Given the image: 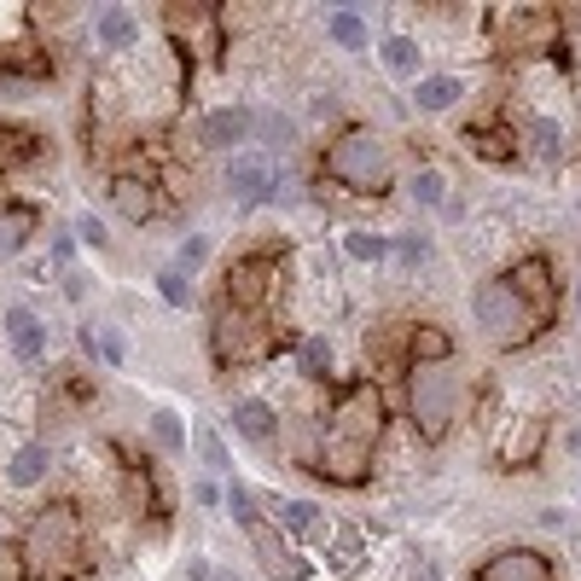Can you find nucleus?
<instances>
[{
	"instance_id": "nucleus-42",
	"label": "nucleus",
	"mask_w": 581,
	"mask_h": 581,
	"mask_svg": "<svg viewBox=\"0 0 581 581\" xmlns=\"http://www.w3.org/2000/svg\"><path fill=\"white\" fill-rule=\"evenodd\" d=\"M576 297H581V285H576Z\"/></svg>"
},
{
	"instance_id": "nucleus-6",
	"label": "nucleus",
	"mask_w": 581,
	"mask_h": 581,
	"mask_svg": "<svg viewBox=\"0 0 581 581\" xmlns=\"http://www.w3.org/2000/svg\"><path fill=\"white\" fill-rule=\"evenodd\" d=\"M227 198L238 203V210H262V203H273V163L262 158V151H233L227 158Z\"/></svg>"
},
{
	"instance_id": "nucleus-3",
	"label": "nucleus",
	"mask_w": 581,
	"mask_h": 581,
	"mask_svg": "<svg viewBox=\"0 0 581 581\" xmlns=\"http://www.w3.org/2000/svg\"><path fill=\"white\" fill-rule=\"evenodd\" d=\"M320 169H326L332 186H344V193L355 198H379L396 186V158H390V140L379 128H344L337 140L326 146V158H320Z\"/></svg>"
},
{
	"instance_id": "nucleus-26",
	"label": "nucleus",
	"mask_w": 581,
	"mask_h": 581,
	"mask_svg": "<svg viewBox=\"0 0 581 581\" xmlns=\"http://www.w3.org/2000/svg\"><path fill=\"white\" fill-rule=\"evenodd\" d=\"M193 448H198V459H203L215 477H233V454H227V442H221L215 424H193Z\"/></svg>"
},
{
	"instance_id": "nucleus-2",
	"label": "nucleus",
	"mask_w": 581,
	"mask_h": 581,
	"mask_svg": "<svg viewBox=\"0 0 581 581\" xmlns=\"http://www.w3.org/2000/svg\"><path fill=\"white\" fill-rule=\"evenodd\" d=\"M24 576L29 581H71L88 564V541H82V518L76 506H41L29 518L24 541H18Z\"/></svg>"
},
{
	"instance_id": "nucleus-8",
	"label": "nucleus",
	"mask_w": 581,
	"mask_h": 581,
	"mask_svg": "<svg viewBox=\"0 0 581 581\" xmlns=\"http://www.w3.org/2000/svg\"><path fill=\"white\" fill-rule=\"evenodd\" d=\"M0 332H7L12 355H18V367H41L47 361V320L29 309V302H12V309H0Z\"/></svg>"
},
{
	"instance_id": "nucleus-27",
	"label": "nucleus",
	"mask_w": 581,
	"mask_h": 581,
	"mask_svg": "<svg viewBox=\"0 0 581 581\" xmlns=\"http://www.w3.org/2000/svg\"><path fill=\"white\" fill-rule=\"evenodd\" d=\"M407 193H413L419 210H448V175H442V169H431V163H424L419 175L407 181Z\"/></svg>"
},
{
	"instance_id": "nucleus-12",
	"label": "nucleus",
	"mask_w": 581,
	"mask_h": 581,
	"mask_svg": "<svg viewBox=\"0 0 581 581\" xmlns=\"http://www.w3.org/2000/svg\"><path fill=\"white\" fill-rule=\"evenodd\" d=\"M466 94H471V82L459 76V71H436V76H419L407 99H413V111H419V116H442V111H454Z\"/></svg>"
},
{
	"instance_id": "nucleus-13",
	"label": "nucleus",
	"mask_w": 581,
	"mask_h": 581,
	"mask_svg": "<svg viewBox=\"0 0 581 581\" xmlns=\"http://www.w3.org/2000/svg\"><path fill=\"white\" fill-rule=\"evenodd\" d=\"M47 471H53V448H47V442H18V448L7 454V483L12 489H41Z\"/></svg>"
},
{
	"instance_id": "nucleus-5",
	"label": "nucleus",
	"mask_w": 581,
	"mask_h": 581,
	"mask_svg": "<svg viewBox=\"0 0 581 581\" xmlns=\"http://www.w3.org/2000/svg\"><path fill=\"white\" fill-rule=\"evenodd\" d=\"M471 314H477V326H483L489 344H500V349L535 344L541 326H546V314L506 280V273H500V280H483V285L471 290Z\"/></svg>"
},
{
	"instance_id": "nucleus-29",
	"label": "nucleus",
	"mask_w": 581,
	"mask_h": 581,
	"mask_svg": "<svg viewBox=\"0 0 581 581\" xmlns=\"http://www.w3.org/2000/svg\"><path fill=\"white\" fill-rule=\"evenodd\" d=\"M221 506L233 511V523L245 529V535H250L256 523H262V511H256V494H250L245 483H238V477H227V489H221Z\"/></svg>"
},
{
	"instance_id": "nucleus-40",
	"label": "nucleus",
	"mask_w": 581,
	"mask_h": 581,
	"mask_svg": "<svg viewBox=\"0 0 581 581\" xmlns=\"http://www.w3.org/2000/svg\"><path fill=\"white\" fill-rule=\"evenodd\" d=\"M314 116H320V123H326V116H337V99H332V94H314Z\"/></svg>"
},
{
	"instance_id": "nucleus-7",
	"label": "nucleus",
	"mask_w": 581,
	"mask_h": 581,
	"mask_svg": "<svg viewBox=\"0 0 581 581\" xmlns=\"http://www.w3.org/2000/svg\"><path fill=\"white\" fill-rule=\"evenodd\" d=\"M471 581H558V564L541 546H500V553L477 564Z\"/></svg>"
},
{
	"instance_id": "nucleus-19",
	"label": "nucleus",
	"mask_w": 581,
	"mask_h": 581,
	"mask_svg": "<svg viewBox=\"0 0 581 581\" xmlns=\"http://www.w3.org/2000/svg\"><path fill=\"white\" fill-rule=\"evenodd\" d=\"M36 238V210L29 203H0V262H12Z\"/></svg>"
},
{
	"instance_id": "nucleus-34",
	"label": "nucleus",
	"mask_w": 581,
	"mask_h": 581,
	"mask_svg": "<svg viewBox=\"0 0 581 581\" xmlns=\"http://www.w3.org/2000/svg\"><path fill=\"white\" fill-rule=\"evenodd\" d=\"M71 233H76V245H94V250H106V245H111V233H106V221H99L94 210H82V215H76V227H71Z\"/></svg>"
},
{
	"instance_id": "nucleus-30",
	"label": "nucleus",
	"mask_w": 581,
	"mask_h": 581,
	"mask_svg": "<svg viewBox=\"0 0 581 581\" xmlns=\"http://www.w3.org/2000/svg\"><path fill=\"white\" fill-rule=\"evenodd\" d=\"M151 280H158V297L169 302V309H193V280H186V273L169 262V268H158L151 273Z\"/></svg>"
},
{
	"instance_id": "nucleus-24",
	"label": "nucleus",
	"mask_w": 581,
	"mask_h": 581,
	"mask_svg": "<svg viewBox=\"0 0 581 581\" xmlns=\"http://www.w3.org/2000/svg\"><path fill=\"white\" fill-rule=\"evenodd\" d=\"M297 372H302L309 384H326V379H332V344H326L320 332L297 344Z\"/></svg>"
},
{
	"instance_id": "nucleus-17",
	"label": "nucleus",
	"mask_w": 581,
	"mask_h": 581,
	"mask_svg": "<svg viewBox=\"0 0 581 581\" xmlns=\"http://www.w3.org/2000/svg\"><path fill=\"white\" fill-rule=\"evenodd\" d=\"M262 273H268V262H256V256H245V262H233L227 268V302H233V309H256V302H262V290H268V280H262Z\"/></svg>"
},
{
	"instance_id": "nucleus-18",
	"label": "nucleus",
	"mask_w": 581,
	"mask_h": 581,
	"mask_svg": "<svg viewBox=\"0 0 581 581\" xmlns=\"http://www.w3.org/2000/svg\"><path fill=\"white\" fill-rule=\"evenodd\" d=\"M337 250H344L355 268H384V262H390V233H372V227H344V233H337Z\"/></svg>"
},
{
	"instance_id": "nucleus-1",
	"label": "nucleus",
	"mask_w": 581,
	"mask_h": 581,
	"mask_svg": "<svg viewBox=\"0 0 581 581\" xmlns=\"http://www.w3.org/2000/svg\"><path fill=\"white\" fill-rule=\"evenodd\" d=\"M379 431H384V401L372 384H349L337 396L332 419H326V442H320V466L332 483H361L367 466H372V448H379Z\"/></svg>"
},
{
	"instance_id": "nucleus-4",
	"label": "nucleus",
	"mask_w": 581,
	"mask_h": 581,
	"mask_svg": "<svg viewBox=\"0 0 581 581\" xmlns=\"http://www.w3.org/2000/svg\"><path fill=\"white\" fill-rule=\"evenodd\" d=\"M466 401V379L454 372V361H413L407 367V413H413L419 442H442L459 419Z\"/></svg>"
},
{
	"instance_id": "nucleus-9",
	"label": "nucleus",
	"mask_w": 581,
	"mask_h": 581,
	"mask_svg": "<svg viewBox=\"0 0 581 581\" xmlns=\"http://www.w3.org/2000/svg\"><path fill=\"white\" fill-rule=\"evenodd\" d=\"M198 146L203 151H245L250 146V106H215L198 116Z\"/></svg>"
},
{
	"instance_id": "nucleus-31",
	"label": "nucleus",
	"mask_w": 581,
	"mask_h": 581,
	"mask_svg": "<svg viewBox=\"0 0 581 581\" xmlns=\"http://www.w3.org/2000/svg\"><path fill=\"white\" fill-rule=\"evenodd\" d=\"M151 442H158L163 454H186V424H181V413L158 407V413H151Z\"/></svg>"
},
{
	"instance_id": "nucleus-22",
	"label": "nucleus",
	"mask_w": 581,
	"mask_h": 581,
	"mask_svg": "<svg viewBox=\"0 0 581 581\" xmlns=\"http://www.w3.org/2000/svg\"><path fill=\"white\" fill-rule=\"evenodd\" d=\"M111 203H116V210H123L128 221H151V215H158V198H151V186L134 181V175L111 181Z\"/></svg>"
},
{
	"instance_id": "nucleus-14",
	"label": "nucleus",
	"mask_w": 581,
	"mask_h": 581,
	"mask_svg": "<svg viewBox=\"0 0 581 581\" xmlns=\"http://www.w3.org/2000/svg\"><path fill=\"white\" fill-rule=\"evenodd\" d=\"M506 280L518 285L541 314H553V268H546V256H523V262H511Z\"/></svg>"
},
{
	"instance_id": "nucleus-33",
	"label": "nucleus",
	"mask_w": 581,
	"mask_h": 581,
	"mask_svg": "<svg viewBox=\"0 0 581 581\" xmlns=\"http://www.w3.org/2000/svg\"><path fill=\"white\" fill-rule=\"evenodd\" d=\"M203 262H210V233H186V238H181V250H175V268L186 273V280H193Z\"/></svg>"
},
{
	"instance_id": "nucleus-15",
	"label": "nucleus",
	"mask_w": 581,
	"mask_h": 581,
	"mask_svg": "<svg viewBox=\"0 0 581 581\" xmlns=\"http://www.w3.org/2000/svg\"><path fill=\"white\" fill-rule=\"evenodd\" d=\"M326 41L337 47V53H367V47H372V24L355 7H332L326 12Z\"/></svg>"
},
{
	"instance_id": "nucleus-10",
	"label": "nucleus",
	"mask_w": 581,
	"mask_h": 581,
	"mask_svg": "<svg viewBox=\"0 0 581 581\" xmlns=\"http://www.w3.org/2000/svg\"><path fill=\"white\" fill-rule=\"evenodd\" d=\"M140 12H128V7H99L94 12V47L99 53H134L140 47Z\"/></svg>"
},
{
	"instance_id": "nucleus-35",
	"label": "nucleus",
	"mask_w": 581,
	"mask_h": 581,
	"mask_svg": "<svg viewBox=\"0 0 581 581\" xmlns=\"http://www.w3.org/2000/svg\"><path fill=\"white\" fill-rule=\"evenodd\" d=\"M326 558H332V570H355V564H361V535H355V529H344Z\"/></svg>"
},
{
	"instance_id": "nucleus-38",
	"label": "nucleus",
	"mask_w": 581,
	"mask_h": 581,
	"mask_svg": "<svg viewBox=\"0 0 581 581\" xmlns=\"http://www.w3.org/2000/svg\"><path fill=\"white\" fill-rule=\"evenodd\" d=\"M59 280H64V297H71V302H82V297H88V280H82L76 268H71V273H59Z\"/></svg>"
},
{
	"instance_id": "nucleus-28",
	"label": "nucleus",
	"mask_w": 581,
	"mask_h": 581,
	"mask_svg": "<svg viewBox=\"0 0 581 581\" xmlns=\"http://www.w3.org/2000/svg\"><path fill=\"white\" fill-rule=\"evenodd\" d=\"M390 262H396L401 273H419L424 262H431V238L424 233H396L390 238Z\"/></svg>"
},
{
	"instance_id": "nucleus-37",
	"label": "nucleus",
	"mask_w": 581,
	"mask_h": 581,
	"mask_svg": "<svg viewBox=\"0 0 581 581\" xmlns=\"http://www.w3.org/2000/svg\"><path fill=\"white\" fill-rule=\"evenodd\" d=\"M71 262H76V233H53V268L71 273Z\"/></svg>"
},
{
	"instance_id": "nucleus-23",
	"label": "nucleus",
	"mask_w": 581,
	"mask_h": 581,
	"mask_svg": "<svg viewBox=\"0 0 581 581\" xmlns=\"http://www.w3.org/2000/svg\"><path fill=\"white\" fill-rule=\"evenodd\" d=\"M541 442H546V424L541 419H518V436H506L500 459H506V466H535Z\"/></svg>"
},
{
	"instance_id": "nucleus-25",
	"label": "nucleus",
	"mask_w": 581,
	"mask_h": 581,
	"mask_svg": "<svg viewBox=\"0 0 581 581\" xmlns=\"http://www.w3.org/2000/svg\"><path fill=\"white\" fill-rule=\"evenodd\" d=\"M523 134H529V146H535V158H546V163L564 158V123L558 116H529Z\"/></svg>"
},
{
	"instance_id": "nucleus-21",
	"label": "nucleus",
	"mask_w": 581,
	"mask_h": 581,
	"mask_svg": "<svg viewBox=\"0 0 581 581\" xmlns=\"http://www.w3.org/2000/svg\"><path fill=\"white\" fill-rule=\"evenodd\" d=\"M250 140H262V146H290L297 140V123H290L285 111H273V106H250Z\"/></svg>"
},
{
	"instance_id": "nucleus-20",
	"label": "nucleus",
	"mask_w": 581,
	"mask_h": 581,
	"mask_svg": "<svg viewBox=\"0 0 581 581\" xmlns=\"http://www.w3.org/2000/svg\"><path fill=\"white\" fill-rule=\"evenodd\" d=\"M280 535H290V541H302V535H320L326 529V511H320V500H309V494H297V500H280Z\"/></svg>"
},
{
	"instance_id": "nucleus-39",
	"label": "nucleus",
	"mask_w": 581,
	"mask_h": 581,
	"mask_svg": "<svg viewBox=\"0 0 581 581\" xmlns=\"http://www.w3.org/2000/svg\"><path fill=\"white\" fill-rule=\"evenodd\" d=\"M193 500L198 506H221V489L215 483H193Z\"/></svg>"
},
{
	"instance_id": "nucleus-11",
	"label": "nucleus",
	"mask_w": 581,
	"mask_h": 581,
	"mask_svg": "<svg viewBox=\"0 0 581 581\" xmlns=\"http://www.w3.org/2000/svg\"><path fill=\"white\" fill-rule=\"evenodd\" d=\"M227 419H233V436H245L250 448H268V442L280 436V407L268 396H238Z\"/></svg>"
},
{
	"instance_id": "nucleus-32",
	"label": "nucleus",
	"mask_w": 581,
	"mask_h": 581,
	"mask_svg": "<svg viewBox=\"0 0 581 581\" xmlns=\"http://www.w3.org/2000/svg\"><path fill=\"white\" fill-rule=\"evenodd\" d=\"M413 361H454V344H448V332H436V326H419V332H413Z\"/></svg>"
},
{
	"instance_id": "nucleus-36",
	"label": "nucleus",
	"mask_w": 581,
	"mask_h": 581,
	"mask_svg": "<svg viewBox=\"0 0 581 581\" xmlns=\"http://www.w3.org/2000/svg\"><path fill=\"white\" fill-rule=\"evenodd\" d=\"M99 361H106V367H123L128 361V344H123V332H116V326L99 332Z\"/></svg>"
},
{
	"instance_id": "nucleus-41",
	"label": "nucleus",
	"mask_w": 581,
	"mask_h": 581,
	"mask_svg": "<svg viewBox=\"0 0 581 581\" xmlns=\"http://www.w3.org/2000/svg\"><path fill=\"white\" fill-rule=\"evenodd\" d=\"M210 581H238V576H227V570H215V576H210Z\"/></svg>"
},
{
	"instance_id": "nucleus-16",
	"label": "nucleus",
	"mask_w": 581,
	"mask_h": 581,
	"mask_svg": "<svg viewBox=\"0 0 581 581\" xmlns=\"http://www.w3.org/2000/svg\"><path fill=\"white\" fill-rule=\"evenodd\" d=\"M379 59H384V71L390 76H401V82H419L424 76V47H419V36H384L379 41Z\"/></svg>"
}]
</instances>
